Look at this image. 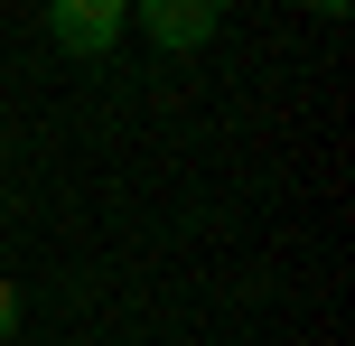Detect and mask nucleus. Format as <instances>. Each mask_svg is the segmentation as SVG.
<instances>
[{"label": "nucleus", "mask_w": 355, "mask_h": 346, "mask_svg": "<svg viewBox=\"0 0 355 346\" xmlns=\"http://www.w3.org/2000/svg\"><path fill=\"white\" fill-rule=\"evenodd\" d=\"M122 28H131L122 0H56V10H47V37H56L66 56H103V47H122Z\"/></svg>", "instance_id": "f257e3e1"}, {"label": "nucleus", "mask_w": 355, "mask_h": 346, "mask_svg": "<svg viewBox=\"0 0 355 346\" xmlns=\"http://www.w3.org/2000/svg\"><path fill=\"white\" fill-rule=\"evenodd\" d=\"M131 19L150 28V47H206V37L225 28V10H215V0H141Z\"/></svg>", "instance_id": "f03ea898"}, {"label": "nucleus", "mask_w": 355, "mask_h": 346, "mask_svg": "<svg viewBox=\"0 0 355 346\" xmlns=\"http://www.w3.org/2000/svg\"><path fill=\"white\" fill-rule=\"evenodd\" d=\"M10 337H19V291L0 281V346H10Z\"/></svg>", "instance_id": "7ed1b4c3"}]
</instances>
